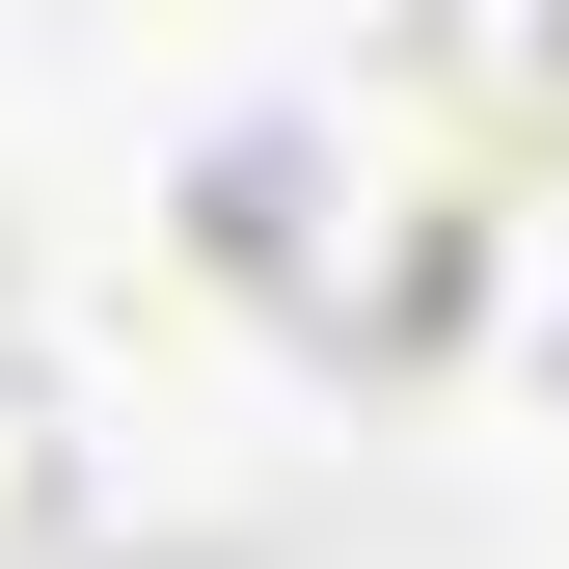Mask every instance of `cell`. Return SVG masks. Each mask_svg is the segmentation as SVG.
Returning a JSON list of instances; mask_svg holds the SVG:
<instances>
[{
    "instance_id": "cell-1",
    "label": "cell",
    "mask_w": 569,
    "mask_h": 569,
    "mask_svg": "<svg viewBox=\"0 0 569 569\" xmlns=\"http://www.w3.org/2000/svg\"><path fill=\"white\" fill-rule=\"evenodd\" d=\"M516 407H542V435H569V190H542V218H516Z\"/></svg>"
},
{
    "instance_id": "cell-2",
    "label": "cell",
    "mask_w": 569,
    "mask_h": 569,
    "mask_svg": "<svg viewBox=\"0 0 569 569\" xmlns=\"http://www.w3.org/2000/svg\"><path fill=\"white\" fill-rule=\"evenodd\" d=\"M542 54H569V0H542Z\"/></svg>"
}]
</instances>
